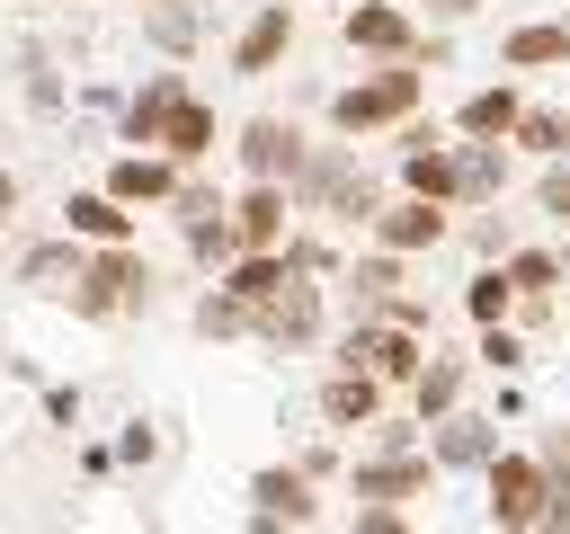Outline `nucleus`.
I'll return each instance as SVG.
<instances>
[{
	"instance_id": "c03bdc74",
	"label": "nucleus",
	"mask_w": 570,
	"mask_h": 534,
	"mask_svg": "<svg viewBox=\"0 0 570 534\" xmlns=\"http://www.w3.org/2000/svg\"><path fill=\"white\" fill-rule=\"evenodd\" d=\"M561 116H570V107H561Z\"/></svg>"
},
{
	"instance_id": "c756f323",
	"label": "nucleus",
	"mask_w": 570,
	"mask_h": 534,
	"mask_svg": "<svg viewBox=\"0 0 570 534\" xmlns=\"http://www.w3.org/2000/svg\"><path fill=\"white\" fill-rule=\"evenodd\" d=\"M347 285H356V303H392V294H401V258H383V249H374V258H356V276H347Z\"/></svg>"
},
{
	"instance_id": "72a5a7b5",
	"label": "nucleus",
	"mask_w": 570,
	"mask_h": 534,
	"mask_svg": "<svg viewBox=\"0 0 570 534\" xmlns=\"http://www.w3.org/2000/svg\"><path fill=\"white\" fill-rule=\"evenodd\" d=\"M116 454H125V463H151V454H160V436H151V427H142V418H134V427H125V436H116Z\"/></svg>"
},
{
	"instance_id": "cd10ccee",
	"label": "nucleus",
	"mask_w": 570,
	"mask_h": 534,
	"mask_svg": "<svg viewBox=\"0 0 570 534\" xmlns=\"http://www.w3.org/2000/svg\"><path fill=\"white\" fill-rule=\"evenodd\" d=\"M508 142H525V151H543V160H552V151H570V116H561V107H525Z\"/></svg>"
},
{
	"instance_id": "9d476101",
	"label": "nucleus",
	"mask_w": 570,
	"mask_h": 534,
	"mask_svg": "<svg viewBox=\"0 0 570 534\" xmlns=\"http://www.w3.org/2000/svg\"><path fill=\"white\" fill-rule=\"evenodd\" d=\"M436 240H445V205L401 196V205L374 214V249H383V258H419V249H436Z\"/></svg>"
},
{
	"instance_id": "6ab92c4d",
	"label": "nucleus",
	"mask_w": 570,
	"mask_h": 534,
	"mask_svg": "<svg viewBox=\"0 0 570 534\" xmlns=\"http://www.w3.org/2000/svg\"><path fill=\"white\" fill-rule=\"evenodd\" d=\"M508 187V142H463L454 151V205H490Z\"/></svg>"
},
{
	"instance_id": "2f4dec72",
	"label": "nucleus",
	"mask_w": 570,
	"mask_h": 534,
	"mask_svg": "<svg viewBox=\"0 0 570 534\" xmlns=\"http://www.w3.org/2000/svg\"><path fill=\"white\" fill-rule=\"evenodd\" d=\"M481 365H490V374H517V365H525V338H517V329H481Z\"/></svg>"
},
{
	"instance_id": "58836bf2",
	"label": "nucleus",
	"mask_w": 570,
	"mask_h": 534,
	"mask_svg": "<svg viewBox=\"0 0 570 534\" xmlns=\"http://www.w3.org/2000/svg\"><path fill=\"white\" fill-rule=\"evenodd\" d=\"M428 9H436V18H463V9H481V0H428Z\"/></svg>"
},
{
	"instance_id": "0eeeda50",
	"label": "nucleus",
	"mask_w": 570,
	"mask_h": 534,
	"mask_svg": "<svg viewBox=\"0 0 570 534\" xmlns=\"http://www.w3.org/2000/svg\"><path fill=\"white\" fill-rule=\"evenodd\" d=\"M240 169H249V187H285L303 169V134L285 116H249L240 125Z\"/></svg>"
},
{
	"instance_id": "e433bc0d",
	"label": "nucleus",
	"mask_w": 570,
	"mask_h": 534,
	"mask_svg": "<svg viewBox=\"0 0 570 534\" xmlns=\"http://www.w3.org/2000/svg\"><path fill=\"white\" fill-rule=\"evenodd\" d=\"M534 534H570V490H552V507H543V525Z\"/></svg>"
},
{
	"instance_id": "f8f14e48",
	"label": "nucleus",
	"mask_w": 570,
	"mask_h": 534,
	"mask_svg": "<svg viewBox=\"0 0 570 534\" xmlns=\"http://www.w3.org/2000/svg\"><path fill=\"white\" fill-rule=\"evenodd\" d=\"M62 222H71V240H89V249H134V214H125L107 187L62 196Z\"/></svg>"
},
{
	"instance_id": "7c9ffc66",
	"label": "nucleus",
	"mask_w": 570,
	"mask_h": 534,
	"mask_svg": "<svg viewBox=\"0 0 570 534\" xmlns=\"http://www.w3.org/2000/svg\"><path fill=\"white\" fill-rule=\"evenodd\" d=\"M196 329H205V338H240V329H249V312H240V303H232V294L214 285V294L196 303Z\"/></svg>"
},
{
	"instance_id": "473e14b6",
	"label": "nucleus",
	"mask_w": 570,
	"mask_h": 534,
	"mask_svg": "<svg viewBox=\"0 0 570 534\" xmlns=\"http://www.w3.org/2000/svg\"><path fill=\"white\" fill-rule=\"evenodd\" d=\"M534 196H543V214H561V222H570V160H552V169L534 178Z\"/></svg>"
},
{
	"instance_id": "b1692460",
	"label": "nucleus",
	"mask_w": 570,
	"mask_h": 534,
	"mask_svg": "<svg viewBox=\"0 0 570 534\" xmlns=\"http://www.w3.org/2000/svg\"><path fill=\"white\" fill-rule=\"evenodd\" d=\"M499 276H508V294H517V303H543V294L561 285V258H552V249H508V267H499Z\"/></svg>"
},
{
	"instance_id": "f704fd0d",
	"label": "nucleus",
	"mask_w": 570,
	"mask_h": 534,
	"mask_svg": "<svg viewBox=\"0 0 570 534\" xmlns=\"http://www.w3.org/2000/svg\"><path fill=\"white\" fill-rule=\"evenodd\" d=\"M356 534H410L401 507H356Z\"/></svg>"
},
{
	"instance_id": "dca6fc26",
	"label": "nucleus",
	"mask_w": 570,
	"mask_h": 534,
	"mask_svg": "<svg viewBox=\"0 0 570 534\" xmlns=\"http://www.w3.org/2000/svg\"><path fill=\"white\" fill-rule=\"evenodd\" d=\"M205 151H214V107H205V98H178L169 125H160V160H169V169H196Z\"/></svg>"
},
{
	"instance_id": "4c0bfd02",
	"label": "nucleus",
	"mask_w": 570,
	"mask_h": 534,
	"mask_svg": "<svg viewBox=\"0 0 570 534\" xmlns=\"http://www.w3.org/2000/svg\"><path fill=\"white\" fill-rule=\"evenodd\" d=\"M9 214H18V178L0 169V222H9Z\"/></svg>"
},
{
	"instance_id": "ddd939ff",
	"label": "nucleus",
	"mask_w": 570,
	"mask_h": 534,
	"mask_svg": "<svg viewBox=\"0 0 570 534\" xmlns=\"http://www.w3.org/2000/svg\"><path fill=\"white\" fill-rule=\"evenodd\" d=\"M490 454H499V418H436V472H490Z\"/></svg>"
},
{
	"instance_id": "20e7f679",
	"label": "nucleus",
	"mask_w": 570,
	"mask_h": 534,
	"mask_svg": "<svg viewBox=\"0 0 570 534\" xmlns=\"http://www.w3.org/2000/svg\"><path fill=\"white\" fill-rule=\"evenodd\" d=\"M294 205H303V214H338V222H374V214H383L374 187H365V169H356L347 151H312V160L294 169Z\"/></svg>"
},
{
	"instance_id": "5701e85b",
	"label": "nucleus",
	"mask_w": 570,
	"mask_h": 534,
	"mask_svg": "<svg viewBox=\"0 0 570 534\" xmlns=\"http://www.w3.org/2000/svg\"><path fill=\"white\" fill-rule=\"evenodd\" d=\"M285 276H294V267H285V249H276V258H232L223 294H232L240 312H258V303H276V294H285Z\"/></svg>"
},
{
	"instance_id": "4be33fe9",
	"label": "nucleus",
	"mask_w": 570,
	"mask_h": 534,
	"mask_svg": "<svg viewBox=\"0 0 570 534\" xmlns=\"http://www.w3.org/2000/svg\"><path fill=\"white\" fill-rule=\"evenodd\" d=\"M249 498H258V516H285V525H303L321 498H312V481L303 472H285V463H267L258 481H249Z\"/></svg>"
},
{
	"instance_id": "c9c22d12",
	"label": "nucleus",
	"mask_w": 570,
	"mask_h": 534,
	"mask_svg": "<svg viewBox=\"0 0 570 534\" xmlns=\"http://www.w3.org/2000/svg\"><path fill=\"white\" fill-rule=\"evenodd\" d=\"M45 418H53V427H71V418H80V392H62V383H53V392H45Z\"/></svg>"
},
{
	"instance_id": "37998d69",
	"label": "nucleus",
	"mask_w": 570,
	"mask_h": 534,
	"mask_svg": "<svg viewBox=\"0 0 570 534\" xmlns=\"http://www.w3.org/2000/svg\"><path fill=\"white\" fill-rule=\"evenodd\" d=\"M142 9H160V0H142Z\"/></svg>"
},
{
	"instance_id": "f03ea898",
	"label": "nucleus",
	"mask_w": 570,
	"mask_h": 534,
	"mask_svg": "<svg viewBox=\"0 0 570 534\" xmlns=\"http://www.w3.org/2000/svg\"><path fill=\"white\" fill-rule=\"evenodd\" d=\"M481 490H490V525H499V534H534L561 481L543 472V454H490Z\"/></svg>"
},
{
	"instance_id": "f3484780",
	"label": "nucleus",
	"mask_w": 570,
	"mask_h": 534,
	"mask_svg": "<svg viewBox=\"0 0 570 534\" xmlns=\"http://www.w3.org/2000/svg\"><path fill=\"white\" fill-rule=\"evenodd\" d=\"M321 418H330V427H374V418H383V383L338 365V374L321 383Z\"/></svg>"
},
{
	"instance_id": "bb28decb",
	"label": "nucleus",
	"mask_w": 570,
	"mask_h": 534,
	"mask_svg": "<svg viewBox=\"0 0 570 534\" xmlns=\"http://www.w3.org/2000/svg\"><path fill=\"white\" fill-rule=\"evenodd\" d=\"M463 312H472L481 329H508V312H517V294H508V276H499V267H481V276H472V294H463Z\"/></svg>"
},
{
	"instance_id": "c85d7f7f",
	"label": "nucleus",
	"mask_w": 570,
	"mask_h": 534,
	"mask_svg": "<svg viewBox=\"0 0 570 534\" xmlns=\"http://www.w3.org/2000/svg\"><path fill=\"white\" fill-rule=\"evenodd\" d=\"M142 27H151V44H160V53H187V44H196V18H187L178 0H160V9H142Z\"/></svg>"
},
{
	"instance_id": "39448f33",
	"label": "nucleus",
	"mask_w": 570,
	"mask_h": 534,
	"mask_svg": "<svg viewBox=\"0 0 570 534\" xmlns=\"http://www.w3.org/2000/svg\"><path fill=\"white\" fill-rule=\"evenodd\" d=\"M338 36H347V53H374V62H419V27H410V9H392V0H347Z\"/></svg>"
},
{
	"instance_id": "7ed1b4c3",
	"label": "nucleus",
	"mask_w": 570,
	"mask_h": 534,
	"mask_svg": "<svg viewBox=\"0 0 570 534\" xmlns=\"http://www.w3.org/2000/svg\"><path fill=\"white\" fill-rule=\"evenodd\" d=\"M151 303V267L142 249H89L80 285H71V312L80 320H116V312H142Z\"/></svg>"
},
{
	"instance_id": "f257e3e1",
	"label": "nucleus",
	"mask_w": 570,
	"mask_h": 534,
	"mask_svg": "<svg viewBox=\"0 0 570 534\" xmlns=\"http://www.w3.org/2000/svg\"><path fill=\"white\" fill-rule=\"evenodd\" d=\"M419 62H383V71H365V80H347L338 98H330V125L338 134H374V125H410V107H419Z\"/></svg>"
},
{
	"instance_id": "ea45409f",
	"label": "nucleus",
	"mask_w": 570,
	"mask_h": 534,
	"mask_svg": "<svg viewBox=\"0 0 570 534\" xmlns=\"http://www.w3.org/2000/svg\"><path fill=\"white\" fill-rule=\"evenodd\" d=\"M249 534H285V516H249Z\"/></svg>"
},
{
	"instance_id": "393cba45",
	"label": "nucleus",
	"mask_w": 570,
	"mask_h": 534,
	"mask_svg": "<svg viewBox=\"0 0 570 534\" xmlns=\"http://www.w3.org/2000/svg\"><path fill=\"white\" fill-rule=\"evenodd\" d=\"M410 400H419V418H454V400H463V365H454V356H428V374L410 383Z\"/></svg>"
},
{
	"instance_id": "79ce46f5",
	"label": "nucleus",
	"mask_w": 570,
	"mask_h": 534,
	"mask_svg": "<svg viewBox=\"0 0 570 534\" xmlns=\"http://www.w3.org/2000/svg\"><path fill=\"white\" fill-rule=\"evenodd\" d=\"M27 9H45V0H27Z\"/></svg>"
},
{
	"instance_id": "2eb2a0df",
	"label": "nucleus",
	"mask_w": 570,
	"mask_h": 534,
	"mask_svg": "<svg viewBox=\"0 0 570 534\" xmlns=\"http://www.w3.org/2000/svg\"><path fill=\"white\" fill-rule=\"evenodd\" d=\"M178 98H187V80H178V71H151V80L125 98V142H134V151H142V142H160V125H169V107H178Z\"/></svg>"
},
{
	"instance_id": "a19ab883",
	"label": "nucleus",
	"mask_w": 570,
	"mask_h": 534,
	"mask_svg": "<svg viewBox=\"0 0 570 534\" xmlns=\"http://www.w3.org/2000/svg\"><path fill=\"white\" fill-rule=\"evenodd\" d=\"M561 276H570V249H561Z\"/></svg>"
},
{
	"instance_id": "aec40b11",
	"label": "nucleus",
	"mask_w": 570,
	"mask_h": 534,
	"mask_svg": "<svg viewBox=\"0 0 570 534\" xmlns=\"http://www.w3.org/2000/svg\"><path fill=\"white\" fill-rule=\"evenodd\" d=\"M499 62H508V71H552V62H570V27H552V18H534V27H508Z\"/></svg>"
},
{
	"instance_id": "a211bd4d",
	"label": "nucleus",
	"mask_w": 570,
	"mask_h": 534,
	"mask_svg": "<svg viewBox=\"0 0 570 534\" xmlns=\"http://www.w3.org/2000/svg\"><path fill=\"white\" fill-rule=\"evenodd\" d=\"M517 116H525V98H517L508 80H499V89H472V98L454 107V125H463L472 142H508V134H517Z\"/></svg>"
},
{
	"instance_id": "6e6552de",
	"label": "nucleus",
	"mask_w": 570,
	"mask_h": 534,
	"mask_svg": "<svg viewBox=\"0 0 570 534\" xmlns=\"http://www.w3.org/2000/svg\"><path fill=\"white\" fill-rule=\"evenodd\" d=\"M285 231H294V196H285V187H240V205H232V240H240V258H276Z\"/></svg>"
},
{
	"instance_id": "9b49d317",
	"label": "nucleus",
	"mask_w": 570,
	"mask_h": 534,
	"mask_svg": "<svg viewBox=\"0 0 570 534\" xmlns=\"http://www.w3.org/2000/svg\"><path fill=\"white\" fill-rule=\"evenodd\" d=\"M285 44H294V9H285V0H267V9L232 36V71H249V80H258V71H276V62H285Z\"/></svg>"
},
{
	"instance_id": "4468645a",
	"label": "nucleus",
	"mask_w": 570,
	"mask_h": 534,
	"mask_svg": "<svg viewBox=\"0 0 570 534\" xmlns=\"http://www.w3.org/2000/svg\"><path fill=\"white\" fill-rule=\"evenodd\" d=\"M107 196H116L125 214H134V205H169V196H178V169H169L160 151H125V160L107 169Z\"/></svg>"
},
{
	"instance_id": "a878e982",
	"label": "nucleus",
	"mask_w": 570,
	"mask_h": 534,
	"mask_svg": "<svg viewBox=\"0 0 570 534\" xmlns=\"http://www.w3.org/2000/svg\"><path fill=\"white\" fill-rule=\"evenodd\" d=\"M178 231H187V249H196L205 267H232V258H240V240H232V205H223V214H196V222H178Z\"/></svg>"
},
{
	"instance_id": "423d86ee",
	"label": "nucleus",
	"mask_w": 570,
	"mask_h": 534,
	"mask_svg": "<svg viewBox=\"0 0 570 534\" xmlns=\"http://www.w3.org/2000/svg\"><path fill=\"white\" fill-rule=\"evenodd\" d=\"M347 490L365 507H410V498L436 490V463L428 454H365V463H347Z\"/></svg>"
},
{
	"instance_id": "412c9836",
	"label": "nucleus",
	"mask_w": 570,
	"mask_h": 534,
	"mask_svg": "<svg viewBox=\"0 0 570 534\" xmlns=\"http://www.w3.org/2000/svg\"><path fill=\"white\" fill-rule=\"evenodd\" d=\"M80 267H89V258H80L71 240H36V249L18 258V285H36V294H71V285H80Z\"/></svg>"
},
{
	"instance_id": "1a4fd4ad",
	"label": "nucleus",
	"mask_w": 570,
	"mask_h": 534,
	"mask_svg": "<svg viewBox=\"0 0 570 534\" xmlns=\"http://www.w3.org/2000/svg\"><path fill=\"white\" fill-rule=\"evenodd\" d=\"M249 329H258V338H276V347H312V338H321V285H312V276H285V294H276V303H258V312H249Z\"/></svg>"
}]
</instances>
